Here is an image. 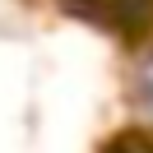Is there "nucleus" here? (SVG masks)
Listing matches in <instances>:
<instances>
[{
	"mask_svg": "<svg viewBox=\"0 0 153 153\" xmlns=\"http://www.w3.org/2000/svg\"><path fill=\"white\" fill-rule=\"evenodd\" d=\"M107 153H144V149H139V139L121 134V139H111V144H107Z\"/></svg>",
	"mask_w": 153,
	"mask_h": 153,
	"instance_id": "nucleus-1",
	"label": "nucleus"
}]
</instances>
